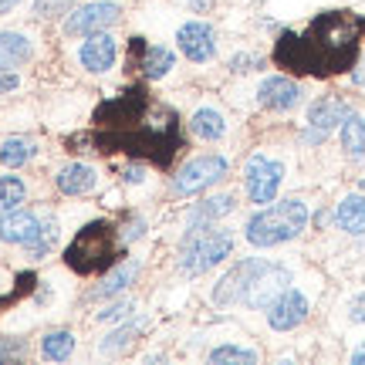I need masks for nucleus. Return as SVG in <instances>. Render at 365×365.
Returning <instances> with one entry per match:
<instances>
[{"mask_svg":"<svg viewBox=\"0 0 365 365\" xmlns=\"http://www.w3.org/2000/svg\"><path fill=\"white\" fill-rule=\"evenodd\" d=\"M304 318H308V298H304L301 291H294V287L281 291V294L271 301V308H267V325H271L274 331H291V328H298Z\"/></svg>","mask_w":365,"mask_h":365,"instance_id":"nucleus-12","label":"nucleus"},{"mask_svg":"<svg viewBox=\"0 0 365 365\" xmlns=\"http://www.w3.org/2000/svg\"><path fill=\"white\" fill-rule=\"evenodd\" d=\"M223 176H227V159L223 156H200V159H190V163L182 166L180 176L173 180V190L180 196H193V193L210 190L213 182H220Z\"/></svg>","mask_w":365,"mask_h":365,"instance_id":"nucleus-8","label":"nucleus"},{"mask_svg":"<svg viewBox=\"0 0 365 365\" xmlns=\"http://www.w3.org/2000/svg\"><path fill=\"white\" fill-rule=\"evenodd\" d=\"M291 287V271L284 264H271L261 257H247L237 267L220 277V284L213 287L217 304H244L254 312H267L271 301Z\"/></svg>","mask_w":365,"mask_h":365,"instance_id":"nucleus-3","label":"nucleus"},{"mask_svg":"<svg viewBox=\"0 0 365 365\" xmlns=\"http://www.w3.org/2000/svg\"><path fill=\"white\" fill-rule=\"evenodd\" d=\"M78 0H34V14L38 17H58V14L75 11Z\"/></svg>","mask_w":365,"mask_h":365,"instance_id":"nucleus-29","label":"nucleus"},{"mask_svg":"<svg viewBox=\"0 0 365 365\" xmlns=\"http://www.w3.org/2000/svg\"><path fill=\"white\" fill-rule=\"evenodd\" d=\"M308 227V207L301 200H281L274 207H264L247 220V240L254 247H277L294 240Z\"/></svg>","mask_w":365,"mask_h":365,"instance_id":"nucleus-5","label":"nucleus"},{"mask_svg":"<svg viewBox=\"0 0 365 365\" xmlns=\"http://www.w3.org/2000/svg\"><path fill=\"white\" fill-rule=\"evenodd\" d=\"M132 51H135V58H132L129 65L132 68H139L145 78H153V81H159V78H166L170 75V68H173V54L166 51V48H153V44H145L143 38H132Z\"/></svg>","mask_w":365,"mask_h":365,"instance_id":"nucleus-15","label":"nucleus"},{"mask_svg":"<svg viewBox=\"0 0 365 365\" xmlns=\"http://www.w3.org/2000/svg\"><path fill=\"white\" fill-rule=\"evenodd\" d=\"M122 247H125V237L115 230V223L108 220H91L85 223L75 240L68 244L65 250V264L75 274H105L112 271L122 257Z\"/></svg>","mask_w":365,"mask_h":365,"instance_id":"nucleus-4","label":"nucleus"},{"mask_svg":"<svg viewBox=\"0 0 365 365\" xmlns=\"http://www.w3.org/2000/svg\"><path fill=\"white\" fill-rule=\"evenodd\" d=\"M143 331V322H132V325H125V328H118V331H112L108 339L98 345V352L102 355H115V352H122L125 345H132V339Z\"/></svg>","mask_w":365,"mask_h":365,"instance_id":"nucleus-26","label":"nucleus"},{"mask_svg":"<svg viewBox=\"0 0 365 365\" xmlns=\"http://www.w3.org/2000/svg\"><path fill=\"white\" fill-rule=\"evenodd\" d=\"M257 102H261L264 108H271V112H291V108L301 102L298 81L284 78V75H274V78H267L261 88H257Z\"/></svg>","mask_w":365,"mask_h":365,"instance_id":"nucleus-14","label":"nucleus"},{"mask_svg":"<svg viewBox=\"0 0 365 365\" xmlns=\"http://www.w3.org/2000/svg\"><path fill=\"white\" fill-rule=\"evenodd\" d=\"M78 143L98 156H122L166 170L182 149V125L176 108L153 98L145 88H129L95 108V125Z\"/></svg>","mask_w":365,"mask_h":365,"instance_id":"nucleus-1","label":"nucleus"},{"mask_svg":"<svg viewBox=\"0 0 365 365\" xmlns=\"http://www.w3.org/2000/svg\"><path fill=\"white\" fill-rule=\"evenodd\" d=\"M359 186H362V193H365V176H362V182H359Z\"/></svg>","mask_w":365,"mask_h":365,"instance_id":"nucleus-40","label":"nucleus"},{"mask_svg":"<svg viewBox=\"0 0 365 365\" xmlns=\"http://www.w3.org/2000/svg\"><path fill=\"white\" fill-rule=\"evenodd\" d=\"M210 362L213 365H223V362H240V365H254L257 362V352L250 349H237V345H220L210 352Z\"/></svg>","mask_w":365,"mask_h":365,"instance_id":"nucleus-28","label":"nucleus"},{"mask_svg":"<svg viewBox=\"0 0 365 365\" xmlns=\"http://www.w3.org/2000/svg\"><path fill=\"white\" fill-rule=\"evenodd\" d=\"M335 220L345 234H365V196L362 193H352L345 196L335 210Z\"/></svg>","mask_w":365,"mask_h":365,"instance_id":"nucleus-20","label":"nucleus"},{"mask_svg":"<svg viewBox=\"0 0 365 365\" xmlns=\"http://www.w3.org/2000/svg\"><path fill=\"white\" fill-rule=\"evenodd\" d=\"M24 182L17 180V176H0V210H14L24 203Z\"/></svg>","mask_w":365,"mask_h":365,"instance_id":"nucleus-27","label":"nucleus"},{"mask_svg":"<svg viewBox=\"0 0 365 365\" xmlns=\"http://www.w3.org/2000/svg\"><path fill=\"white\" fill-rule=\"evenodd\" d=\"M21 355H24V341L21 339H0V362L21 359Z\"/></svg>","mask_w":365,"mask_h":365,"instance_id":"nucleus-31","label":"nucleus"},{"mask_svg":"<svg viewBox=\"0 0 365 365\" xmlns=\"http://www.w3.org/2000/svg\"><path fill=\"white\" fill-rule=\"evenodd\" d=\"M352 362H355V365H365V352H359V355H352Z\"/></svg>","mask_w":365,"mask_h":365,"instance_id":"nucleus-39","label":"nucleus"},{"mask_svg":"<svg viewBox=\"0 0 365 365\" xmlns=\"http://www.w3.org/2000/svg\"><path fill=\"white\" fill-rule=\"evenodd\" d=\"M41 237H44V220H38L34 213L21 207L0 210V240L4 244H21V247L38 250Z\"/></svg>","mask_w":365,"mask_h":365,"instance_id":"nucleus-10","label":"nucleus"},{"mask_svg":"<svg viewBox=\"0 0 365 365\" xmlns=\"http://www.w3.org/2000/svg\"><path fill=\"white\" fill-rule=\"evenodd\" d=\"M349 318H352L355 325H365V294H355L349 301Z\"/></svg>","mask_w":365,"mask_h":365,"instance_id":"nucleus-32","label":"nucleus"},{"mask_svg":"<svg viewBox=\"0 0 365 365\" xmlns=\"http://www.w3.org/2000/svg\"><path fill=\"white\" fill-rule=\"evenodd\" d=\"M98 186V173L85 166V163H71L65 170L58 173V190L65 196H85Z\"/></svg>","mask_w":365,"mask_h":365,"instance_id":"nucleus-17","label":"nucleus"},{"mask_svg":"<svg viewBox=\"0 0 365 365\" xmlns=\"http://www.w3.org/2000/svg\"><path fill=\"white\" fill-rule=\"evenodd\" d=\"M24 0H0V14H11L14 7H21Z\"/></svg>","mask_w":365,"mask_h":365,"instance_id":"nucleus-36","label":"nucleus"},{"mask_svg":"<svg viewBox=\"0 0 365 365\" xmlns=\"http://www.w3.org/2000/svg\"><path fill=\"white\" fill-rule=\"evenodd\" d=\"M234 250V234L223 227H210V223H190L182 234L180 247V267L182 274H203L217 267L223 257H230Z\"/></svg>","mask_w":365,"mask_h":365,"instance_id":"nucleus-6","label":"nucleus"},{"mask_svg":"<svg viewBox=\"0 0 365 365\" xmlns=\"http://www.w3.org/2000/svg\"><path fill=\"white\" fill-rule=\"evenodd\" d=\"M244 180H247V196L250 203H274V196L281 190V180H284V166L277 163V159H264V156H254L247 163V173H244Z\"/></svg>","mask_w":365,"mask_h":365,"instance_id":"nucleus-9","label":"nucleus"},{"mask_svg":"<svg viewBox=\"0 0 365 365\" xmlns=\"http://www.w3.org/2000/svg\"><path fill=\"white\" fill-rule=\"evenodd\" d=\"M135 277H139V264L135 261L115 264L112 271H105V281H102V287H98L95 294H98V298H112V294H118V291H125Z\"/></svg>","mask_w":365,"mask_h":365,"instance_id":"nucleus-21","label":"nucleus"},{"mask_svg":"<svg viewBox=\"0 0 365 365\" xmlns=\"http://www.w3.org/2000/svg\"><path fill=\"white\" fill-rule=\"evenodd\" d=\"M17 85H21V78H17L14 71H4V75H0V91H14Z\"/></svg>","mask_w":365,"mask_h":365,"instance_id":"nucleus-34","label":"nucleus"},{"mask_svg":"<svg viewBox=\"0 0 365 365\" xmlns=\"http://www.w3.org/2000/svg\"><path fill=\"white\" fill-rule=\"evenodd\" d=\"M81 65L88 68V71H95V75H102V71H108V68L115 65V41L108 38L105 31H98V34H88V41L81 44Z\"/></svg>","mask_w":365,"mask_h":365,"instance_id":"nucleus-16","label":"nucleus"},{"mask_svg":"<svg viewBox=\"0 0 365 365\" xmlns=\"http://www.w3.org/2000/svg\"><path fill=\"white\" fill-rule=\"evenodd\" d=\"M341 149L355 166H365V118L349 115L341 122Z\"/></svg>","mask_w":365,"mask_h":365,"instance_id":"nucleus-19","label":"nucleus"},{"mask_svg":"<svg viewBox=\"0 0 365 365\" xmlns=\"http://www.w3.org/2000/svg\"><path fill=\"white\" fill-rule=\"evenodd\" d=\"M365 41V17L352 11H325L301 31H284L274 44V61L287 71L331 78L352 71Z\"/></svg>","mask_w":365,"mask_h":365,"instance_id":"nucleus-2","label":"nucleus"},{"mask_svg":"<svg viewBox=\"0 0 365 365\" xmlns=\"http://www.w3.org/2000/svg\"><path fill=\"white\" fill-rule=\"evenodd\" d=\"M352 81L359 85V88H365V58H362V61H355V68H352Z\"/></svg>","mask_w":365,"mask_h":365,"instance_id":"nucleus-35","label":"nucleus"},{"mask_svg":"<svg viewBox=\"0 0 365 365\" xmlns=\"http://www.w3.org/2000/svg\"><path fill=\"white\" fill-rule=\"evenodd\" d=\"M352 115V108L341 102V98H318V102L308 108V132H304V143H325L331 129L341 125L345 118Z\"/></svg>","mask_w":365,"mask_h":365,"instance_id":"nucleus-11","label":"nucleus"},{"mask_svg":"<svg viewBox=\"0 0 365 365\" xmlns=\"http://www.w3.org/2000/svg\"><path fill=\"white\" fill-rule=\"evenodd\" d=\"M118 17H122V7L112 4V0L85 4V7H75V11H71V17L65 21V34L68 38H88V34H98V31L115 27Z\"/></svg>","mask_w":365,"mask_h":365,"instance_id":"nucleus-7","label":"nucleus"},{"mask_svg":"<svg viewBox=\"0 0 365 365\" xmlns=\"http://www.w3.org/2000/svg\"><path fill=\"white\" fill-rule=\"evenodd\" d=\"M31 61V41L14 31H0V71H14Z\"/></svg>","mask_w":365,"mask_h":365,"instance_id":"nucleus-18","label":"nucleus"},{"mask_svg":"<svg viewBox=\"0 0 365 365\" xmlns=\"http://www.w3.org/2000/svg\"><path fill=\"white\" fill-rule=\"evenodd\" d=\"M27 159H34V143H31V139L14 135V139H4V143H0V163H4V166H24Z\"/></svg>","mask_w":365,"mask_h":365,"instance_id":"nucleus-23","label":"nucleus"},{"mask_svg":"<svg viewBox=\"0 0 365 365\" xmlns=\"http://www.w3.org/2000/svg\"><path fill=\"white\" fill-rule=\"evenodd\" d=\"M75 349V335L71 331H51V335H44L41 341V355L44 359H51V362H65L68 355Z\"/></svg>","mask_w":365,"mask_h":365,"instance_id":"nucleus-24","label":"nucleus"},{"mask_svg":"<svg viewBox=\"0 0 365 365\" xmlns=\"http://www.w3.org/2000/svg\"><path fill=\"white\" fill-rule=\"evenodd\" d=\"M176 44H180L182 58H190L196 65L210 61L217 54V38H213V27L203 24V21H190L176 31Z\"/></svg>","mask_w":365,"mask_h":365,"instance_id":"nucleus-13","label":"nucleus"},{"mask_svg":"<svg viewBox=\"0 0 365 365\" xmlns=\"http://www.w3.org/2000/svg\"><path fill=\"white\" fill-rule=\"evenodd\" d=\"M190 129H193V135H200V139L217 143L223 132H227V122H223V115L217 108H200V112H193V118H190Z\"/></svg>","mask_w":365,"mask_h":365,"instance_id":"nucleus-22","label":"nucleus"},{"mask_svg":"<svg viewBox=\"0 0 365 365\" xmlns=\"http://www.w3.org/2000/svg\"><path fill=\"white\" fill-rule=\"evenodd\" d=\"M230 210H234V196H213V200H207L203 207H196L190 213V223H213L220 217H227Z\"/></svg>","mask_w":365,"mask_h":365,"instance_id":"nucleus-25","label":"nucleus"},{"mask_svg":"<svg viewBox=\"0 0 365 365\" xmlns=\"http://www.w3.org/2000/svg\"><path fill=\"white\" fill-rule=\"evenodd\" d=\"M207 7H213V0H193V11H207Z\"/></svg>","mask_w":365,"mask_h":365,"instance_id":"nucleus-38","label":"nucleus"},{"mask_svg":"<svg viewBox=\"0 0 365 365\" xmlns=\"http://www.w3.org/2000/svg\"><path fill=\"white\" fill-rule=\"evenodd\" d=\"M254 65H257V58H250V54H237L234 61H230V68H234V71H250Z\"/></svg>","mask_w":365,"mask_h":365,"instance_id":"nucleus-33","label":"nucleus"},{"mask_svg":"<svg viewBox=\"0 0 365 365\" xmlns=\"http://www.w3.org/2000/svg\"><path fill=\"white\" fill-rule=\"evenodd\" d=\"M132 314V301H115V304H108L105 312H98V322H118V318H129Z\"/></svg>","mask_w":365,"mask_h":365,"instance_id":"nucleus-30","label":"nucleus"},{"mask_svg":"<svg viewBox=\"0 0 365 365\" xmlns=\"http://www.w3.org/2000/svg\"><path fill=\"white\" fill-rule=\"evenodd\" d=\"M125 180L139 182V180H143V166H132V170H125Z\"/></svg>","mask_w":365,"mask_h":365,"instance_id":"nucleus-37","label":"nucleus"}]
</instances>
